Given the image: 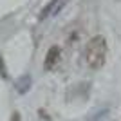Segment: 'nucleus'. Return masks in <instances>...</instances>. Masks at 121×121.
<instances>
[{
    "instance_id": "1",
    "label": "nucleus",
    "mask_w": 121,
    "mask_h": 121,
    "mask_svg": "<svg viewBox=\"0 0 121 121\" xmlns=\"http://www.w3.org/2000/svg\"><path fill=\"white\" fill-rule=\"evenodd\" d=\"M107 52H108V45H107L105 36H94L87 42L85 45V63L91 69H101L107 61Z\"/></svg>"
},
{
    "instance_id": "2",
    "label": "nucleus",
    "mask_w": 121,
    "mask_h": 121,
    "mask_svg": "<svg viewBox=\"0 0 121 121\" xmlns=\"http://www.w3.org/2000/svg\"><path fill=\"white\" fill-rule=\"evenodd\" d=\"M60 54L61 51L58 45H52L49 51H47V56H45V61H43V67H45V71H51V69H54L56 63L60 61Z\"/></svg>"
},
{
    "instance_id": "3",
    "label": "nucleus",
    "mask_w": 121,
    "mask_h": 121,
    "mask_svg": "<svg viewBox=\"0 0 121 121\" xmlns=\"http://www.w3.org/2000/svg\"><path fill=\"white\" fill-rule=\"evenodd\" d=\"M29 85H31V78L25 74V76H22L20 80H18V83H16V89H18V92H20V94H24V92L29 91Z\"/></svg>"
},
{
    "instance_id": "4",
    "label": "nucleus",
    "mask_w": 121,
    "mask_h": 121,
    "mask_svg": "<svg viewBox=\"0 0 121 121\" xmlns=\"http://www.w3.org/2000/svg\"><path fill=\"white\" fill-rule=\"evenodd\" d=\"M58 4H60V0H51L49 4H47L45 7H43V9H42V15H40V18H42V20H43L45 16H49V15H51V11H54V7H56Z\"/></svg>"
},
{
    "instance_id": "5",
    "label": "nucleus",
    "mask_w": 121,
    "mask_h": 121,
    "mask_svg": "<svg viewBox=\"0 0 121 121\" xmlns=\"http://www.w3.org/2000/svg\"><path fill=\"white\" fill-rule=\"evenodd\" d=\"M0 76L2 78H7V71H5V63H4V60H2V56H0Z\"/></svg>"
},
{
    "instance_id": "6",
    "label": "nucleus",
    "mask_w": 121,
    "mask_h": 121,
    "mask_svg": "<svg viewBox=\"0 0 121 121\" xmlns=\"http://www.w3.org/2000/svg\"><path fill=\"white\" fill-rule=\"evenodd\" d=\"M9 121H22V117H20V114H18V112H13V116H11Z\"/></svg>"
}]
</instances>
